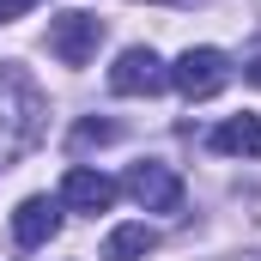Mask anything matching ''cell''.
Wrapping results in <instances>:
<instances>
[{
  "label": "cell",
  "instance_id": "10",
  "mask_svg": "<svg viewBox=\"0 0 261 261\" xmlns=\"http://www.w3.org/2000/svg\"><path fill=\"white\" fill-rule=\"evenodd\" d=\"M116 140V122H79L73 128V152H85V146H110Z\"/></svg>",
  "mask_w": 261,
  "mask_h": 261
},
{
  "label": "cell",
  "instance_id": "9",
  "mask_svg": "<svg viewBox=\"0 0 261 261\" xmlns=\"http://www.w3.org/2000/svg\"><path fill=\"white\" fill-rule=\"evenodd\" d=\"M158 249V231L152 225H116L110 237H103V261H140Z\"/></svg>",
  "mask_w": 261,
  "mask_h": 261
},
{
  "label": "cell",
  "instance_id": "4",
  "mask_svg": "<svg viewBox=\"0 0 261 261\" xmlns=\"http://www.w3.org/2000/svg\"><path fill=\"white\" fill-rule=\"evenodd\" d=\"M122 189H128L146 213H182V176L170 170V164H158V158H140L128 164V176H122Z\"/></svg>",
  "mask_w": 261,
  "mask_h": 261
},
{
  "label": "cell",
  "instance_id": "2",
  "mask_svg": "<svg viewBox=\"0 0 261 261\" xmlns=\"http://www.w3.org/2000/svg\"><path fill=\"white\" fill-rule=\"evenodd\" d=\"M170 85L189 97V103H200V97H219L225 85H231V55L225 49H182L176 55V67H170Z\"/></svg>",
  "mask_w": 261,
  "mask_h": 261
},
{
  "label": "cell",
  "instance_id": "1",
  "mask_svg": "<svg viewBox=\"0 0 261 261\" xmlns=\"http://www.w3.org/2000/svg\"><path fill=\"white\" fill-rule=\"evenodd\" d=\"M49 128V97L24 67L0 61V170L18 164Z\"/></svg>",
  "mask_w": 261,
  "mask_h": 261
},
{
  "label": "cell",
  "instance_id": "7",
  "mask_svg": "<svg viewBox=\"0 0 261 261\" xmlns=\"http://www.w3.org/2000/svg\"><path fill=\"white\" fill-rule=\"evenodd\" d=\"M55 231H61V200H49V195L18 200V213H12V243L18 249H43Z\"/></svg>",
  "mask_w": 261,
  "mask_h": 261
},
{
  "label": "cell",
  "instance_id": "12",
  "mask_svg": "<svg viewBox=\"0 0 261 261\" xmlns=\"http://www.w3.org/2000/svg\"><path fill=\"white\" fill-rule=\"evenodd\" d=\"M243 73H249V85H261V37L249 43V61H243Z\"/></svg>",
  "mask_w": 261,
  "mask_h": 261
},
{
  "label": "cell",
  "instance_id": "11",
  "mask_svg": "<svg viewBox=\"0 0 261 261\" xmlns=\"http://www.w3.org/2000/svg\"><path fill=\"white\" fill-rule=\"evenodd\" d=\"M24 12H37V0H0V24H12V18H24Z\"/></svg>",
  "mask_w": 261,
  "mask_h": 261
},
{
  "label": "cell",
  "instance_id": "13",
  "mask_svg": "<svg viewBox=\"0 0 261 261\" xmlns=\"http://www.w3.org/2000/svg\"><path fill=\"white\" fill-rule=\"evenodd\" d=\"M164 6H195V0H164Z\"/></svg>",
  "mask_w": 261,
  "mask_h": 261
},
{
  "label": "cell",
  "instance_id": "8",
  "mask_svg": "<svg viewBox=\"0 0 261 261\" xmlns=\"http://www.w3.org/2000/svg\"><path fill=\"white\" fill-rule=\"evenodd\" d=\"M213 152L225 158H261V116H231L213 128Z\"/></svg>",
  "mask_w": 261,
  "mask_h": 261
},
{
  "label": "cell",
  "instance_id": "6",
  "mask_svg": "<svg viewBox=\"0 0 261 261\" xmlns=\"http://www.w3.org/2000/svg\"><path fill=\"white\" fill-rule=\"evenodd\" d=\"M116 195H122V182H110V176L91 170V164H73L61 176V206H73V213H110Z\"/></svg>",
  "mask_w": 261,
  "mask_h": 261
},
{
  "label": "cell",
  "instance_id": "3",
  "mask_svg": "<svg viewBox=\"0 0 261 261\" xmlns=\"http://www.w3.org/2000/svg\"><path fill=\"white\" fill-rule=\"evenodd\" d=\"M97 43H103V18L97 12H61V18H49V55L61 67H85L97 55Z\"/></svg>",
  "mask_w": 261,
  "mask_h": 261
},
{
  "label": "cell",
  "instance_id": "5",
  "mask_svg": "<svg viewBox=\"0 0 261 261\" xmlns=\"http://www.w3.org/2000/svg\"><path fill=\"white\" fill-rule=\"evenodd\" d=\"M170 85V67L158 61L152 49H122L116 67H110V91L116 97H158Z\"/></svg>",
  "mask_w": 261,
  "mask_h": 261
}]
</instances>
